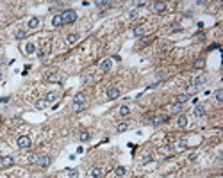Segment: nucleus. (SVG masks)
Wrapping results in <instances>:
<instances>
[{
	"mask_svg": "<svg viewBox=\"0 0 223 178\" xmlns=\"http://www.w3.org/2000/svg\"><path fill=\"white\" fill-rule=\"evenodd\" d=\"M71 109L75 112H81L86 109V94L84 93H77L73 96V104H71Z\"/></svg>",
	"mask_w": 223,
	"mask_h": 178,
	"instance_id": "obj_1",
	"label": "nucleus"
},
{
	"mask_svg": "<svg viewBox=\"0 0 223 178\" xmlns=\"http://www.w3.org/2000/svg\"><path fill=\"white\" fill-rule=\"evenodd\" d=\"M61 20H62V25H64V23H73V21H77V11L75 9H64L61 13Z\"/></svg>",
	"mask_w": 223,
	"mask_h": 178,
	"instance_id": "obj_2",
	"label": "nucleus"
},
{
	"mask_svg": "<svg viewBox=\"0 0 223 178\" xmlns=\"http://www.w3.org/2000/svg\"><path fill=\"white\" fill-rule=\"evenodd\" d=\"M16 144H18V148L20 150H29V148L32 146V141L29 136H20L18 137V141H16Z\"/></svg>",
	"mask_w": 223,
	"mask_h": 178,
	"instance_id": "obj_3",
	"label": "nucleus"
},
{
	"mask_svg": "<svg viewBox=\"0 0 223 178\" xmlns=\"http://www.w3.org/2000/svg\"><path fill=\"white\" fill-rule=\"evenodd\" d=\"M52 164V157L50 155H40V158H38V166H40V168H48V166H50Z\"/></svg>",
	"mask_w": 223,
	"mask_h": 178,
	"instance_id": "obj_4",
	"label": "nucleus"
},
{
	"mask_svg": "<svg viewBox=\"0 0 223 178\" xmlns=\"http://www.w3.org/2000/svg\"><path fill=\"white\" fill-rule=\"evenodd\" d=\"M168 119H170V116H168V114H162V116H153L152 125H153V126H161V125H164V123H168Z\"/></svg>",
	"mask_w": 223,
	"mask_h": 178,
	"instance_id": "obj_5",
	"label": "nucleus"
},
{
	"mask_svg": "<svg viewBox=\"0 0 223 178\" xmlns=\"http://www.w3.org/2000/svg\"><path fill=\"white\" fill-rule=\"evenodd\" d=\"M120 89L118 87H109L107 91H105V96H107V100H116V98H120Z\"/></svg>",
	"mask_w": 223,
	"mask_h": 178,
	"instance_id": "obj_6",
	"label": "nucleus"
},
{
	"mask_svg": "<svg viewBox=\"0 0 223 178\" xmlns=\"http://www.w3.org/2000/svg\"><path fill=\"white\" fill-rule=\"evenodd\" d=\"M59 100V93L57 91H48V93L45 94V102L47 104H55Z\"/></svg>",
	"mask_w": 223,
	"mask_h": 178,
	"instance_id": "obj_7",
	"label": "nucleus"
},
{
	"mask_svg": "<svg viewBox=\"0 0 223 178\" xmlns=\"http://www.w3.org/2000/svg\"><path fill=\"white\" fill-rule=\"evenodd\" d=\"M111 68H112V59H111V57H105V59L100 63V70L105 73V71H109Z\"/></svg>",
	"mask_w": 223,
	"mask_h": 178,
	"instance_id": "obj_8",
	"label": "nucleus"
},
{
	"mask_svg": "<svg viewBox=\"0 0 223 178\" xmlns=\"http://www.w3.org/2000/svg\"><path fill=\"white\" fill-rule=\"evenodd\" d=\"M152 9L155 11V13H164V11L168 9V4H166V2H153Z\"/></svg>",
	"mask_w": 223,
	"mask_h": 178,
	"instance_id": "obj_9",
	"label": "nucleus"
},
{
	"mask_svg": "<svg viewBox=\"0 0 223 178\" xmlns=\"http://www.w3.org/2000/svg\"><path fill=\"white\" fill-rule=\"evenodd\" d=\"M205 82H207V77H205V75H198V77H195L193 85H195V87H200V85H203Z\"/></svg>",
	"mask_w": 223,
	"mask_h": 178,
	"instance_id": "obj_10",
	"label": "nucleus"
},
{
	"mask_svg": "<svg viewBox=\"0 0 223 178\" xmlns=\"http://www.w3.org/2000/svg\"><path fill=\"white\" fill-rule=\"evenodd\" d=\"M89 176H91V178H102V176H104V169L98 168V166H96V168H93L91 171H89Z\"/></svg>",
	"mask_w": 223,
	"mask_h": 178,
	"instance_id": "obj_11",
	"label": "nucleus"
},
{
	"mask_svg": "<svg viewBox=\"0 0 223 178\" xmlns=\"http://www.w3.org/2000/svg\"><path fill=\"white\" fill-rule=\"evenodd\" d=\"M79 39H81V36H79V34H75V32H71V34L66 36V43H68V45H75Z\"/></svg>",
	"mask_w": 223,
	"mask_h": 178,
	"instance_id": "obj_12",
	"label": "nucleus"
},
{
	"mask_svg": "<svg viewBox=\"0 0 223 178\" xmlns=\"http://www.w3.org/2000/svg\"><path fill=\"white\" fill-rule=\"evenodd\" d=\"M193 114L196 116V118H202V116H205V107H203V105H195Z\"/></svg>",
	"mask_w": 223,
	"mask_h": 178,
	"instance_id": "obj_13",
	"label": "nucleus"
},
{
	"mask_svg": "<svg viewBox=\"0 0 223 178\" xmlns=\"http://www.w3.org/2000/svg\"><path fill=\"white\" fill-rule=\"evenodd\" d=\"M40 18H36V16H34V18H31V20L27 21V27H29V29H31V31H34V29H38V27H40Z\"/></svg>",
	"mask_w": 223,
	"mask_h": 178,
	"instance_id": "obj_14",
	"label": "nucleus"
},
{
	"mask_svg": "<svg viewBox=\"0 0 223 178\" xmlns=\"http://www.w3.org/2000/svg\"><path fill=\"white\" fill-rule=\"evenodd\" d=\"M0 164H2V168H11V166L14 164V158L13 157H4L0 160Z\"/></svg>",
	"mask_w": 223,
	"mask_h": 178,
	"instance_id": "obj_15",
	"label": "nucleus"
},
{
	"mask_svg": "<svg viewBox=\"0 0 223 178\" xmlns=\"http://www.w3.org/2000/svg\"><path fill=\"white\" fill-rule=\"evenodd\" d=\"M177 126H179V128H186V126H187V118H186V116H179V118H177Z\"/></svg>",
	"mask_w": 223,
	"mask_h": 178,
	"instance_id": "obj_16",
	"label": "nucleus"
},
{
	"mask_svg": "<svg viewBox=\"0 0 223 178\" xmlns=\"http://www.w3.org/2000/svg\"><path fill=\"white\" fill-rule=\"evenodd\" d=\"M79 139H81L82 143H88V141L91 139V134H89L88 130H82L81 134H79Z\"/></svg>",
	"mask_w": 223,
	"mask_h": 178,
	"instance_id": "obj_17",
	"label": "nucleus"
},
{
	"mask_svg": "<svg viewBox=\"0 0 223 178\" xmlns=\"http://www.w3.org/2000/svg\"><path fill=\"white\" fill-rule=\"evenodd\" d=\"M25 53H27V55L36 53V45H34V43H27V45H25Z\"/></svg>",
	"mask_w": 223,
	"mask_h": 178,
	"instance_id": "obj_18",
	"label": "nucleus"
},
{
	"mask_svg": "<svg viewBox=\"0 0 223 178\" xmlns=\"http://www.w3.org/2000/svg\"><path fill=\"white\" fill-rule=\"evenodd\" d=\"M125 173H127V169L123 168V166H118V168L114 169V175H116V178H123V176H125Z\"/></svg>",
	"mask_w": 223,
	"mask_h": 178,
	"instance_id": "obj_19",
	"label": "nucleus"
},
{
	"mask_svg": "<svg viewBox=\"0 0 223 178\" xmlns=\"http://www.w3.org/2000/svg\"><path fill=\"white\" fill-rule=\"evenodd\" d=\"M187 100H189V96H187V94L184 93V94H179V96H177V98H175V104H186V102H187Z\"/></svg>",
	"mask_w": 223,
	"mask_h": 178,
	"instance_id": "obj_20",
	"label": "nucleus"
},
{
	"mask_svg": "<svg viewBox=\"0 0 223 178\" xmlns=\"http://www.w3.org/2000/svg\"><path fill=\"white\" fill-rule=\"evenodd\" d=\"M62 25V20H61V14H55L52 18V27H61Z\"/></svg>",
	"mask_w": 223,
	"mask_h": 178,
	"instance_id": "obj_21",
	"label": "nucleus"
},
{
	"mask_svg": "<svg viewBox=\"0 0 223 178\" xmlns=\"http://www.w3.org/2000/svg\"><path fill=\"white\" fill-rule=\"evenodd\" d=\"M118 112H120V116H129L130 114V107H129V105H122V107L118 109Z\"/></svg>",
	"mask_w": 223,
	"mask_h": 178,
	"instance_id": "obj_22",
	"label": "nucleus"
},
{
	"mask_svg": "<svg viewBox=\"0 0 223 178\" xmlns=\"http://www.w3.org/2000/svg\"><path fill=\"white\" fill-rule=\"evenodd\" d=\"M66 178H79V171L77 169H66Z\"/></svg>",
	"mask_w": 223,
	"mask_h": 178,
	"instance_id": "obj_23",
	"label": "nucleus"
},
{
	"mask_svg": "<svg viewBox=\"0 0 223 178\" xmlns=\"http://www.w3.org/2000/svg\"><path fill=\"white\" fill-rule=\"evenodd\" d=\"M175 148H177V151H184V150L187 148V143H186V139H182V141H179Z\"/></svg>",
	"mask_w": 223,
	"mask_h": 178,
	"instance_id": "obj_24",
	"label": "nucleus"
},
{
	"mask_svg": "<svg viewBox=\"0 0 223 178\" xmlns=\"http://www.w3.org/2000/svg\"><path fill=\"white\" fill-rule=\"evenodd\" d=\"M143 34H145V29H143L141 25H138V27H134V36H136V38H141Z\"/></svg>",
	"mask_w": 223,
	"mask_h": 178,
	"instance_id": "obj_25",
	"label": "nucleus"
},
{
	"mask_svg": "<svg viewBox=\"0 0 223 178\" xmlns=\"http://www.w3.org/2000/svg\"><path fill=\"white\" fill-rule=\"evenodd\" d=\"M47 80L48 82H59V73H48L47 75Z\"/></svg>",
	"mask_w": 223,
	"mask_h": 178,
	"instance_id": "obj_26",
	"label": "nucleus"
},
{
	"mask_svg": "<svg viewBox=\"0 0 223 178\" xmlns=\"http://www.w3.org/2000/svg\"><path fill=\"white\" fill-rule=\"evenodd\" d=\"M138 18H139V13H138V9H132L130 13H129V20H130V21H136Z\"/></svg>",
	"mask_w": 223,
	"mask_h": 178,
	"instance_id": "obj_27",
	"label": "nucleus"
},
{
	"mask_svg": "<svg viewBox=\"0 0 223 178\" xmlns=\"http://www.w3.org/2000/svg\"><path fill=\"white\" fill-rule=\"evenodd\" d=\"M172 112H173V114H179V112H182V105H180V104H173V105H172Z\"/></svg>",
	"mask_w": 223,
	"mask_h": 178,
	"instance_id": "obj_28",
	"label": "nucleus"
},
{
	"mask_svg": "<svg viewBox=\"0 0 223 178\" xmlns=\"http://www.w3.org/2000/svg\"><path fill=\"white\" fill-rule=\"evenodd\" d=\"M203 66H205V59H203V57H200V59H198V61L195 63V68H198V70H202Z\"/></svg>",
	"mask_w": 223,
	"mask_h": 178,
	"instance_id": "obj_29",
	"label": "nucleus"
},
{
	"mask_svg": "<svg viewBox=\"0 0 223 178\" xmlns=\"http://www.w3.org/2000/svg\"><path fill=\"white\" fill-rule=\"evenodd\" d=\"M214 96H216L218 102H223V89H216L214 91Z\"/></svg>",
	"mask_w": 223,
	"mask_h": 178,
	"instance_id": "obj_30",
	"label": "nucleus"
},
{
	"mask_svg": "<svg viewBox=\"0 0 223 178\" xmlns=\"http://www.w3.org/2000/svg\"><path fill=\"white\" fill-rule=\"evenodd\" d=\"M95 5H96V7H109V5H111V2H104V0H98V2H95Z\"/></svg>",
	"mask_w": 223,
	"mask_h": 178,
	"instance_id": "obj_31",
	"label": "nucleus"
},
{
	"mask_svg": "<svg viewBox=\"0 0 223 178\" xmlns=\"http://www.w3.org/2000/svg\"><path fill=\"white\" fill-rule=\"evenodd\" d=\"M196 91H198V87H195V85H189V87H187V91H186V94H187V96H193V94L196 93Z\"/></svg>",
	"mask_w": 223,
	"mask_h": 178,
	"instance_id": "obj_32",
	"label": "nucleus"
},
{
	"mask_svg": "<svg viewBox=\"0 0 223 178\" xmlns=\"http://www.w3.org/2000/svg\"><path fill=\"white\" fill-rule=\"evenodd\" d=\"M47 102H45V98H43V100H38V102H36V109H45V107H47Z\"/></svg>",
	"mask_w": 223,
	"mask_h": 178,
	"instance_id": "obj_33",
	"label": "nucleus"
},
{
	"mask_svg": "<svg viewBox=\"0 0 223 178\" xmlns=\"http://www.w3.org/2000/svg\"><path fill=\"white\" fill-rule=\"evenodd\" d=\"M38 158H40V155L31 153V155H29V162H32V164H38Z\"/></svg>",
	"mask_w": 223,
	"mask_h": 178,
	"instance_id": "obj_34",
	"label": "nucleus"
},
{
	"mask_svg": "<svg viewBox=\"0 0 223 178\" xmlns=\"http://www.w3.org/2000/svg\"><path fill=\"white\" fill-rule=\"evenodd\" d=\"M127 128H129V125H127V123H120V125L116 126V130H118V132H125Z\"/></svg>",
	"mask_w": 223,
	"mask_h": 178,
	"instance_id": "obj_35",
	"label": "nucleus"
},
{
	"mask_svg": "<svg viewBox=\"0 0 223 178\" xmlns=\"http://www.w3.org/2000/svg\"><path fill=\"white\" fill-rule=\"evenodd\" d=\"M175 31H182V27H180V23H173L172 27H170V32H175Z\"/></svg>",
	"mask_w": 223,
	"mask_h": 178,
	"instance_id": "obj_36",
	"label": "nucleus"
},
{
	"mask_svg": "<svg viewBox=\"0 0 223 178\" xmlns=\"http://www.w3.org/2000/svg\"><path fill=\"white\" fill-rule=\"evenodd\" d=\"M25 36H27V32H25V31H18V32H16V39H23Z\"/></svg>",
	"mask_w": 223,
	"mask_h": 178,
	"instance_id": "obj_37",
	"label": "nucleus"
},
{
	"mask_svg": "<svg viewBox=\"0 0 223 178\" xmlns=\"http://www.w3.org/2000/svg\"><path fill=\"white\" fill-rule=\"evenodd\" d=\"M150 162H153V157H152V155H146V157L143 158V164H150Z\"/></svg>",
	"mask_w": 223,
	"mask_h": 178,
	"instance_id": "obj_38",
	"label": "nucleus"
},
{
	"mask_svg": "<svg viewBox=\"0 0 223 178\" xmlns=\"http://www.w3.org/2000/svg\"><path fill=\"white\" fill-rule=\"evenodd\" d=\"M61 7H64V4H54V5L50 7V11H59Z\"/></svg>",
	"mask_w": 223,
	"mask_h": 178,
	"instance_id": "obj_39",
	"label": "nucleus"
},
{
	"mask_svg": "<svg viewBox=\"0 0 223 178\" xmlns=\"http://www.w3.org/2000/svg\"><path fill=\"white\" fill-rule=\"evenodd\" d=\"M7 102H9V98H7V96H2V98H0V104H7Z\"/></svg>",
	"mask_w": 223,
	"mask_h": 178,
	"instance_id": "obj_40",
	"label": "nucleus"
},
{
	"mask_svg": "<svg viewBox=\"0 0 223 178\" xmlns=\"http://www.w3.org/2000/svg\"><path fill=\"white\" fill-rule=\"evenodd\" d=\"M187 160H189V162H195V160H196V153H193V155H189V158H187Z\"/></svg>",
	"mask_w": 223,
	"mask_h": 178,
	"instance_id": "obj_41",
	"label": "nucleus"
},
{
	"mask_svg": "<svg viewBox=\"0 0 223 178\" xmlns=\"http://www.w3.org/2000/svg\"><path fill=\"white\" fill-rule=\"evenodd\" d=\"M216 48H220V45H218V43H214V45L209 46V50H216Z\"/></svg>",
	"mask_w": 223,
	"mask_h": 178,
	"instance_id": "obj_42",
	"label": "nucleus"
},
{
	"mask_svg": "<svg viewBox=\"0 0 223 178\" xmlns=\"http://www.w3.org/2000/svg\"><path fill=\"white\" fill-rule=\"evenodd\" d=\"M134 5H136V7H143V5H145V2H134Z\"/></svg>",
	"mask_w": 223,
	"mask_h": 178,
	"instance_id": "obj_43",
	"label": "nucleus"
},
{
	"mask_svg": "<svg viewBox=\"0 0 223 178\" xmlns=\"http://www.w3.org/2000/svg\"><path fill=\"white\" fill-rule=\"evenodd\" d=\"M0 80H2V71H0Z\"/></svg>",
	"mask_w": 223,
	"mask_h": 178,
	"instance_id": "obj_44",
	"label": "nucleus"
},
{
	"mask_svg": "<svg viewBox=\"0 0 223 178\" xmlns=\"http://www.w3.org/2000/svg\"><path fill=\"white\" fill-rule=\"evenodd\" d=\"M0 121H2V119H0Z\"/></svg>",
	"mask_w": 223,
	"mask_h": 178,
	"instance_id": "obj_45",
	"label": "nucleus"
}]
</instances>
